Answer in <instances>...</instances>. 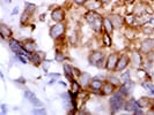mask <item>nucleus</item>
Segmentation results:
<instances>
[{"label":"nucleus","mask_w":154,"mask_h":115,"mask_svg":"<svg viewBox=\"0 0 154 115\" xmlns=\"http://www.w3.org/2000/svg\"><path fill=\"white\" fill-rule=\"evenodd\" d=\"M85 19H86V21L89 23V25H91L95 31H100L101 29H102L103 19H102L100 14H97L96 12H94V10L88 12L85 15Z\"/></svg>","instance_id":"obj_1"},{"label":"nucleus","mask_w":154,"mask_h":115,"mask_svg":"<svg viewBox=\"0 0 154 115\" xmlns=\"http://www.w3.org/2000/svg\"><path fill=\"white\" fill-rule=\"evenodd\" d=\"M123 94L121 92H117V93H115L110 98V109H111V113H116V112L121 111L123 108Z\"/></svg>","instance_id":"obj_2"},{"label":"nucleus","mask_w":154,"mask_h":115,"mask_svg":"<svg viewBox=\"0 0 154 115\" xmlns=\"http://www.w3.org/2000/svg\"><path fill=\"white\" fill-rule=\"evenodd\" d=\"M64 31H65V25L64 24H62V23L54 24V27H51V29H50V36L54 39H57L64 33Z\"/></svg>","instance_id":"obj_3"},{"label":"nucleus","mask_w":154,"mask_h":115,"mask_svg":"<svg viewBox=\"0 0 154 115\" xmlns=\"http://www.w3.org/2000/svg\"><path fill=\"white\" fill-rule=\"evenodd\" d=\"M51 17L56 22H62L63 20L65 19V12L63 10L62 8H56L51 13Z\"/></svg>","instance_id":"obj_4"},{"label":"nucleus","mask_w":154,"mask_h":115,"mask_svg":"<svg viewBox=\"0 0 154 115\" xmlns=\"http://www.w3.org/2000/svg\"><path fill=\"white\" fill-rule=\"evenodd\" d=\"M24 97L29 100L34 106H42V105H43V104L38 100V98H37L31 91H29V90H27V91L24 92Z\"/></svg>","instance_id":"obj_5"},{"label":"nucleus","mask_w":154,"mask_h":115,"mask_svg":"<svg viewBox=\"0 0 154 115\" xmlns=\"http://www.w3.org/2000/svg\"><path fill=\"white\" fill-rule=\"evenodd\" d=\"M153 48H154L153 39H146V40H144L143 44H141V47H140V50H141L143 53H148V52H151Z\"/></svg>","instance_id":"obj_6"},{"label":"nucleus","mask_w":154,"mask_h":115,"mask_svg":"<svg viewBox=\"0 0 154 115\" xmlns=\"http://www.w3.org/2000/svg\"><path fill=\"white\" fill-rule=\"evenodd\" d=\"M141 108V106H140V104H139V101H137V100L134 99H130V101L125 105V109L126 111H129V112H136V111H138V109H140Z\"/></svg>","instance_id":"obj_7"},{"label":"nucleus","mask_w":154,"mask_h":115,"mask_svg":"<svg viewBox=\"0 0 154 115\" xmlns=\"http://www.w3.org/2000/svg\"><path fill=\"white\" fill-rule=\"evenodd\" d=\"M101 4H102V2L99 1V0H86L84 5L86 6V8L91 9V10H95V9L100 8Z\"/></svg>","instance_id":"obj_8"},{"label":"nucleus","mask_w":154,"mask_h":115,"mask_svg":"<svg viewBox=\"0 0 154 115\" xmlns=\"http://www.w3.org/2000/svg\"><path fill=\"white\" fill-rule=\"evenodd\" d=\"M117 62H118L117 55H116V54H111L108 58V61H107V66H106V67H107L108 70H112V69L117 66Z\"/></svg>","instance_id":"obj_9"},{"label":"nucleus","mask_w":154,"mask_h":115,"mask_svg":"<svg viewBox=\"0 0 154 115\" xmlns=\"http://www.w3.org/2000/svg\"><path fill=\"white\" fill-rule=\"evenodd\" d=\"M102 59H103V53H101V52H95V53H93L92 55L89 56V62H91V65L96 66Z\"/></svg>","instance_id":"obj_10"},{"label":"nucleus","mask_w":154,"mask_h":115,"mask_svg":"<svg viewBox=\"0 0 154 115\" xmlns=\"http://www.w3.org/2000/svg\"><path fill=\"white\" fill-rule=\"evenodd\" d=\"M128 62H129V59H128V56L126 55H122L121 56V59L118 60L117 62V66H116V69L119 71V70H123L126 66H128Z\"/></svg>","instance_id":"obj_11"},{"label":"nucleus","mask_w":154,"mask_h":115,"mask_svg":"<svg viewBox=\"0 0 154 115\" xmlns=\"http://www.w3.org/2000/svg\"><path fill=\"white\" fill-rule=\"evenodd\" d=\"M79 81H80V85H82V86H86V85H88L89 83H91V82H92V79H91V75H89V74H87V73L80 74Z\"/></svg>","instance_id":"obj_12"},{"label":"nucleus","mask_w":154,"mask_h":115,"mask_svg":"<svg viewBox=\"0 0 154 115\" xmlns=\"http://www.w3.org/2000/svg\"><path fill=\"white\" fill-rule=\"evenodd\" d=\"M0 35L4 39L6 37H11L12 36V30L8 28L6 24H1L0 25Z\"/></svg>","instance_id":"obj_13"},{"label":"nucleus","mask_w":154,"mask_h":115,"mask_svg":"<svg viewBox=\"0 0 154 115\" xmlns=\"http://www.w3.org/2000/svg\"><path fill=\"white\" fill-rule=\"evenodd\" d=\"M103 27H104V29H106V32H108V33H111V32L114 31V24L110 21L109 17L103 19Z\"/></svg>","instance_id":"obj_14"},{"label":"nucleus","mask_w":154,"mask_h":115,"mask_svg":"<svg viewBox=\"0 0 154 115\" xmlns=\"http://www.w3.org/2000/svg\"><path fill=\"white\" fill-rule=\"evenodd\" d=\"M109 19H110V21L112 22L114 27H116V28H121V27H122L123 19L119 15H111V17H109Z\"/></svg>","instance_id":"obj_15"},{"label":"nucleus","mask_w":154,"mask_h":115,"mask_svg":"<svg viewBox=\"0 0 154 115\" xmlns=\"http://www.w3.org/2000/svg\"><path fill=\"white\" fill-rule=\"evenodd\" d=\"M131 62L133 66H140L141 65V56L138 52H133L131 54Z\"/></svg>","instance_id":"obj_16"},{"label":"nucleus","mask_w":154,"mask_h":115,"mask_svg":"<svg viewBox=\"0 0 154 115\" xmlns=\"http://www.w3.org/2000/svg\"><path fill=\"white\" fill-rule=\"evenodd\" d=\"M91 86L93 88V90H96V91H99L102 89V81H99V79H96V78H94L92 82H91Z\"/></svg>","instance_id":"obj_17"},{"label":"nucleus","mask_w":154,"mask_h":115,"mask_svg":"<svg viewBox=\"0 0 154 115\" xmlns=\"http://www.w3.org/2000/svg\"><path fill=\"white\" fill-rule=\"evenodd\" d=\"M112 91H114V85L111 84V82L110 83H106V84L103 85V91H102L103 94H110Z\"/></svg>","instance_id":"obj_18"},{"label":"nucleus","mask_w":154,"mask_h":115,"mask_svg":"<svg viewBox=\"0 0 154 115\" xmlns=\"http://www.w3.org/2000/svg\"><path fill=\"white\" fill-rule=\"evenodd\" d=\"M23 48H24L26 51H28L29 53H31V52L35 51V44H34L32 42H26L24 45H23Z\"/></svg>","instance_id":"obj_19"},{"label":"nucleus","mask_w":154,"mask_h":115,"mask_svg":"<svg viewBox=\"0 0 154 115\" xmlns=\"http://www.w3.org/2000/svg\"><path fill=\"white\" fill-rule=\"evenodd\" d=\"M141 85H143V88H144V89H146L147 91H149L152 94H154V85L152 84V83H148V82H143V83H141Z\"/></svg>","instance_id":"obj_20"},{"label":"nucleus","mask_w":154,"mask_h":115,"mask_svg":"<svg viewBox=\"0 0 154 115\" xmlns=\"http://www.w3.org/2000/svg\"><path fill=\"white\" fill-rule=\"evenodd\" d=\"M24 5H26V10H27L28 13H32V12L36 9V5H34V4H30V2H26Z\"/></svg>","instance_id":"obj_21"},{"label":"nucleus","mask_w":154,"mask_h":115,"mask_svg":"<svg viewBox=\"0 0 154 115\" xmlns=\"http://www.w3.org/2000/svg\"><path fill=\"white\" fill-rule=\"evenodd\" d=\"M136 20H137V17H136L134 15H128L126 16V22L129 23L130 25L134 24V23H136Z\"/></svg>","instance_id":"obj_22"},{"label":"nucleus","mask_w":154,"mask_h":115,"mask_svg":"<svg viewBox=\"0 0 154 115\" xmlns=\"http://www.w3.org/2000/svg\"><path fill=\"white\" fill-rule=\"evenodd\" d=\"M103 40H104V44H106L107 46L111 45V39H110V37H109L108 32H106V33L103 35Z\"/></svg>","instance_id":"obj_23"},{"label":"nucleus","mask_w":154,"mask_h":115,"mask_svg":"<svg viewBox=\"0 0 154 115\" xmlns=\"http://www.w3.org/2000/svg\"><path fill=\"white\" fill-rule=\"evenodd\" d=\"M121 79L123 81L124 83L128 82V81H130V71H126V73L122 74V75H121Z\"/></svg>","instance_id":"obj_24"},{"label":"nucleus","mask_w":154,"mask_h":115,"mask_svg":"<svg viewBox=\"0 0 154 115\" xmlns=\"http://www.w3.org/2000/svg\"><path fill=\"white\" fill-rule=\"evenodd\" d=\"M79 89H80V86H79V84H78L77 82H72V91L74 92V93H78Z\"/></svg>","instance_id":"obj_25"},{"label":"nucleus","mask_w":154,"mask_h":115,"mask_svg":"<svg viewBox=\"0 0 154 115\" xmlns=\"http://www.w3.org/2000/svg\"><path fill=\"white\" fill-rule=\"evenodd\" d=\"M29 14H30V13H28L27 10H24V13H23L22 16H21V23H26V20L29 17Z\"/></svg>","instance_id":"obj_26"},{"label":"nucleus","mask_w":154,"mask_h":115,"mask_svg":"<svg viewBox=\"0 0 154 115\" xmlns=\"http://www.w3.org/2000/svg\"><path fill=\"white\" fill-rule=\"evenodd\" d=\"M54 58H56V61L62 62L63 60H64V55H63L62 53H59V52H57V53H56V55H54Z\"/></svg>","instance_id":"obj_27"},{"label":"nucleus","mask_w":154,"mask_h":115,"mask_svg":"<svg viewBox=\"0 0 154 115\" xmlns=\"http://www.w3.org/2000/svg\"><path fill=\"white\" fill-rule=\"evenodd\" d=\"M34 114H46V109H35L34 112H32Z\"/></svg>","instance_id":"obj_28"},{"label":"nucleus","mask_w":154,"mask_h":115,"mask_svg":"<svg viewBox=\"0 0 154 115\" xmlns=\"http://www.w3.org/2000/svg\"><path fill=\"white\" fill-rule=\"evenodd\" d=\"M110 82H111L112 84H118V83H119L117 77H110Z\"/></svg>","instance_id":"obj_29"},{"label":"nucleus","mask_w":154,"mask_h":115,"mask_svg":"<svg viewBox=\"0 0 154 115\" xmlns=\"http://www.w3.org/2000/svg\"><path fill=\"white\" fill-rule=\"evenodd\" d=\"M1 112H2V114H6L7 113V106L5 104L1 105Z\"/></svg>","instance_id":"obj_30"},{"label":"nucleus","mask_w":154,"mask_h":115,"mask_svg":"<svg viewBox=\"0 0 154 115\" xmlns=\"http://www.w3.org/2000/svg\"><path fill=\"white\" fill-rule=\"evenodd\" d=\"M144 31H145V33H151V32L153 31V27H152V28H147V25H145Z\"/></svg>","instance_id":"obj_31"},{"label":"nucleus","mask_w":154,"mask_h":115,"mask_svg":"<svg viewBox=\"0 0 154 115\" xmlns=\"http://www.w3.org/2000/svg\"><path fill=\"white\" fill-rule=\"evenodd\" d=\"M17 59H19V60H20L21 62H22L23 65H26V63H27V60H26V59L23 58L22 55H17Z\"/></svg>","instance_id":"obj_32"},{"label":"nucleus","mask_w":154,"mask_h":115,"mask_svg":"<svg viewBox=\"0 0 154 115\" xmlns=\"http://www.w3.org/2000/svg\"><path fill=\"white\" fill-rule=\"evenodd\" d=\"M49 76L52 77V78H59L60 75H59V74H49Z\"/></svg>","instance_id":"obj_33"},{"label":"nucleus","mask_w":154,"mask_h":115,"mask_svg":"<svg viewBox=\"0 0 154 115\" xmlns=\"http://www.w3.org/2000/svg\"><path fill=\"white\" fill-rule=\"evenodd\" d=\"M133 2H134V0H124V4L125 5H131Z\"/></svg>","instance_id":"obj_34"},{"label":"nucleus","mask_w":154,"mask_h":115,"mask_svg":"<svg viewBox=\"0 0 154 115\" xmlns=\"http://www.w3.org/2000/svg\"><path fill=\"white\" fill-rule=\"evenodd\" d=\"M148 23L151 24V27H153L154 28V17H151V19H149V21H148Z\"/></svg>","instance_id":"obj_35"},{"label":"nucleus","mask_w":154,"mask_h":115,"mask_svg":"<svg viewBox=\"0 0 154 115\" xmlns=\"http://www.w3.org/2000/svg\"><path fill=\"white\" fill-rule=\"evenodd\" d=\"M75 2H77L78 5H82V4H85V1L86 0H74Z\"/></svg>","instance_id":"obj_36"},{"label":"nucleus","mask_w":154,"mask_h":115,"mask_svg":"<svg viewBox=\"0 0 154 115\" xmlns=\"http://www.w3.org/2000/svg\"><path fill=\"white\" fill-rule=\"evenodd\" d=\"M19 13V7H15L14 8V10L12 12V15H15V14H17Z\"/></svg>","instance_id":"obj_37"},{"label":"nucleus","mask_w":154,"mask_h":115,"mask_svg":"<svg viewBox=\"0 0 154 115\" xmlns=\"http://www.w3.org/2000/svg\"><path fill=\"white\" fill-rule=\"evenodd\" d=\"M16 82H17V83H19V82H20V83H24V78L20 77V78H17V79H16Z\"/></svg>","instance_id":"obj_38"},{"label":"nucleus","mask_w":154,"mask_h":115,"mask_svg":"<svg viewBox=\"0 0 154 115\" xmlns=\"http://www.w3.org/2000/svg\"><path fill=\"white\" fill-rule=\"evenodd\" d=\"M100 1H101V2H102V4H103V2H108L109 0H100Z\"/></svg>","instance_id":"obj_39"}]
</instances>
